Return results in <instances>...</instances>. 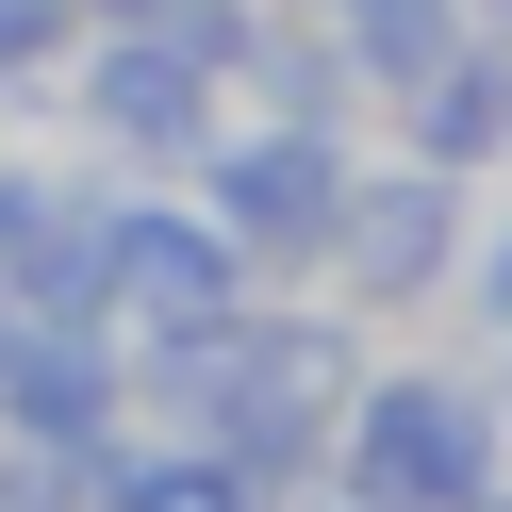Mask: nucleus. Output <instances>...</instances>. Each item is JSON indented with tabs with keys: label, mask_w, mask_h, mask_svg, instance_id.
<instances>
[{
	"label": "nucleus",
	"mask_w": 512,
	"mask_h": 512,
	"mask_svg": "<svg viewBox=\"0 0 512 512\" xmlns=\"http://www.w3.org/2000/svg\"><path fill=\"white\" fill-rule=\"evenodd\" d=\"M331 479L380 496V512H496V479H512L496 364L479 347H380L347 430H331Z\"/></svg>",
	"instance_id": "1"
},
{
	"label": "nucleus",
	"mask_w": 512,
	"mask_h": 512,
	"mask_svg": "<svg viewBox=\"0 0 512 512\" xmlns=\"http://www.w3.org/2000/svg\"><path fill=\"white\" fill-rule=\"evenodd\" d=\"M364 116H215V149L182 182H199V215L248 248V281H314V248H331V215H347V182H364Z\"/></svg>",
	"instance_id": "2"
},
{
	"label": "nucleus",
	"mask_w": 512,
	"mask_h": 512,
	"mask_svg": "<svg viewBox=\"0 0 512 512\" xmlns=\"http://www.w3.org/2000/svg\"><path fill=\"white\" fill-rule=\"evenodd\" d=\"M463 232H479V182L463 166H413V149H364L331 248H314V298H347L364 331H413V314L463 298Z\"/></svg>",
	"instance_id": "3"
},
{
	"label": "nucleus",
	"mask_w": 512,
	"mask_h": 512,
	"mask_svg": "<svg viewBox=\"0 0 512 512\" xmlns=\"http://www.w3.org/2000/svg\"><path fill=\"white\" fill-rule=\"evenodd\" d=\"M50 83H67V133L100 149L116 182H182L215 149V116H232V83H215L182 34H149V17H83V50Z\"/></svg>",
	"instance_id": "4"
},
{
	"label": "nucleus",
	"mask_w": 512,
	"mask_h": 512,
	"mask_svg": "<svg viewBox=\"0 0 512 512\" xmlns=\"http://www.w3.org/2000/svg\"><path fill=\"white\" fill-rule=\"evenodd\" d=\"M248 298V248L199 215V182H116V248H100V314L116 331H199V314Z\"/></svg>",
	"instance_id": "5"
},
{
	"label": "nucleus",
	"mask_w": 512,
	"mask_h": 512,
	"mask_svg": "<svg viewBox=\"0 0 512 512\" xmlns=\"http://www.w3.org/2000/svg\"><path fill=\"white\" fill-rule=\"evenodd\" d=\"M0 430L116 446L133 430V331H116V314H17V331H0Z\"/></svg>",
	"instance_id": "6"
},
{
	"label": "nucleus",
	"mask_w": 512,
	"mask_h": 512,
	"mask_svg": "<svg viewBox=\"0 0 512 512\" xmlns=\"http://www.w3.org/2000/svg\"><path fill=\"white\" fill-rule=\"evenodd\" d=\"M100 248H116V166H17L0 199V298L17 314H100Z\"/></svg>",
	"instance_id": "7"
},
{
	"label": "nucleus",
	"mask_w": 512,
	"mask_h": 512,
	"mask_svg": "<svg viewBox=\"0 0 512 512\" xmlns=\"http://www.w3.org/2000/svg\"><path fill=\"white\" fill-rule=\"evenodd\" d=\"M380 149L463 166V182H512V34H463L413 100H380Z\"/></svg>",
	"instance_id": "8"
},
{
	"label": "nucleus",
	"mask_w": 512,
	"mask_h": 512,
	"mask_svg": "<svg viewBox=\"0 0 512 512\" xmlns=\"http://www.w3.org/2000/svg\"><path fill=\"white\" fill-rule=\"evenodd\" d=\"M100 512H298V496H281L248 446H215V430H149V413H133V430L100 446Z\"/></svg>",
	"instance_id": "9"
},
{
	"label": "nucleus",
	"mask_w": 512,
	"mask_h": 512,
	"mask_svg": "<svg viewBox=\"0 0 512 512\" xmlns=\"http://www.w3.org/2000/svg\"><path fill=\"white\" fill-rule=\"evenodd\" d=\"M298 17H314V34L347 50L364 116H380V100H413V83H430L446 50H463V34H496V17H463V0H298Z\"/></svg>",
	"instance_id": "10"
},
{
	"label": "nucleus",
	"mask_w": 512,
	"mask_h": 512,
	"mask_svg": "<svg viewBox=\"0 0 512 512\" xmlns=\"http://www.w3.org/2000/svg\"><path fill=\"white\" fill-rule=\"evenodd\" d=\"M446 314H463L479 347H512V182H479V232H463V298H446Z\"/></svg>",
	"instance_id": "11"
},
{
	"label": "nucleus",
	"mask_w": 512,
	"mask_h": 512,
	"mask_svg": "<svg viewBox=\"0 0 512 512\" xmlns=\"http://www.w3.org/2000/svg\"><path fill=\"white\" fill-rule=\"evenodd\" d=\"M83 50V0H0V100H17V83H50Z\"/></svg>",
	"instance_id": "12"
},
{
	"label": "nucleus",
	"mask_w": 512,
	"mask_h": 512,
	"mask_svg": "<svg viewBox=\"0 0 512 512\" xmlns=\"http://www.w3.org/2000/svg\"><path fill=\"white\" fill-rule=\"evenodd\" d=\"M298 512H380V496H347V479H314V496H298Z\"/></svg>",
	"instance_id": "13"
},
{
	"label": "nucleus",
	"mask_w": 512,
	"mask_h": 512,
	"mask_svg": "<svg viewBox=\"0 0 512 512\" xmlns=\"http://www.w3.org/2000/svg\"><path fill=\"white\" fill-rule=\"evenodd\" d=\"M463 17H496V34H512V0H463Z\"/></svg>",
	"instance_id": "14"
},
{
	"label": "nucleus",
	"mask_w": 512,
	"mask_h": 512,
	"mask_svg": "<svg viewBox=\"0 0 512 512\" xmlns=\"http://www.w3.org/2000/svg\"><path fill=\"white\" fill-rule=\"evenodd\" d=\"M0 199H17V149H0Z\"/></svg>",
	"instance_id": "15"
},
{
	"label": "nucleus",
	"mask_w": 512,
	"mask_h": 512,
	"mask_svg": "<svg viewBox=\"0 0 512 512\" xmlns=\"http://www.w3.org/2000/svg\"><path fill=\"white\" fill-rule=\"evenodd\" d=\"M0 331H17V298H0Z\"/></svg>",
	"instance_id": "16"
},
{
	"label": "nucleus",
	"mask_w": 512,
	"mask_h": 512,
	"mask_svg": "<svg viewBox=\"0 0 512 512\" xmlns=\"http://www.w3.org/2000/svg\"><path fill=\"white\" fill-rule=\"evenodd\" d=\"M496 512H512V479H496Z\"/></svg>",
	"instance_id": "17"
}]
</instances>
